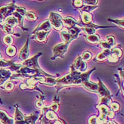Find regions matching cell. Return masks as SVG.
Wrapping results in <instances>:
<instances>
[{"label":"cell","mask_w":124,"mask_h":124,"mask_svg":"<svg viewBox=\"0 0 124 124\" xmlns=\"http://www.w3.org/2000/svg\"><path fill=\"white\" fill-rule=\"evenodd\" d=\"M94 68L92 70H89L87 72H80L75 70L73 66H71V72L70 74L66 75L65 76L61 77L60 79H57L55 86L57 88V92H58L61 89L67 86H84L86 82L89 81V77L90 75L95 70Z\"/></svg>","instance_id":"6da1fadb"},{"label":"cell","mask_w":124,"mask_h":124,"mask_svg":"<svg viewBox=\"0 0 124 124\" xmlns=\"http://www.w3.org/2000/svg\"><path fill=\"white\" fill-rule=\"evenodd\" d=\"M39 116V112L36 111L30 116H24L19 111V108H16L14 123L16 124H33L36 122Z\"/></svg>","instance_id":"7a4b0ae2"},{"label":"cell","mask_w":124,"mask_h":124,"mask_svg":"<svg viewBox=\"0 0 124 124\" xmlns=\"http://www.w3.org/2000/svg\"><path fill=\"white\" fill-rule=\"evenodd\" d=\"M38 75H41V74L37 70L31 69L26 66L21 65V67L16 71V73H14V75L11 76L10 79H24L29 78L31 77Z\"/></svg>","instance_id":"3957f363"},{"label":"cell","mask_w":124,"mask_h":124,"mask_svg":"<svg viewBox=\"0 0 124 124\" xmlns=\"http://www.w3.org/2000/svg\"><path fill=\"white\" fill-rule=\"evenodd\" d=\"M41 55H42V53H38L37 55H36L35 56H33V57L30 58V59H26V60L23 61L22 65L26 66V67H29V68H31V69H33V70H36L38 71L41 75H44V76L55 77L53 76V75H49V74L46 73V72L43 71V70L40 69V66H39V65H38V57H40Z\"/></svg>","instance_id":"277c9868"},{"label":"cell","mask_w":124,"mask_h":124,"mask_svg":"<svg viewBox=\"0 0 124 124\" xmlns=\"http://www.w3.org/2000/svg\"><path fill=\"white\" fill-rule=\"evenodd\" d=\"M48 20L53 28H54L57 31H60L63 29L64 25L62 22V18L60 15L54 12H50Z\"/></svg>","instance_id":"5b68a950"},{"label":"cell","mask_w":124,"mask_h":124,"mask_svg":"<svg viewBox=\"0 0 124 124\" xmlns=\"http://www.w3.org/2000/svg\"><path fill=\"white\" fill-rule=\"evenodd\" d=\"M69 46V44L67 43H59L56 45L54 48H53V57L51 58V60H55L57 57L63 58L64 55L67 53V48Z\"/></svg>","instance_id":"8992f818"},{"label":"cell","mask_w":124,"mask_h":124,"mask_svg":"<svg viewBox=\"0 0 124 124\" xmlns=\"http://www.w3.org/2000/svg\"><path fill=\"white\" fill-rule=\"evenodd\" d=\"M15 9H16V6L14 5V1H12L11 3H10L7 5L1 7H0V16L4 21L6 18L12 15L13 12L15 11Z\"/></svg>","instance_id":"52a82bcc"},{"label":"cell","mask_w":124,"mask_h":124,"mask_svg":"<svg viewBox=\"0 0 124 124\" xmlns=\"http://www.w3.org/2000/svg\"><path fill=\"white\" fill-rule=\"evenodd\" d=\"M77 25L79 26H82L83 28H82V31H84L85 33L86 36L87 35H91V34H94L95 33L96 30L98 29H103V28H111V26H96L94 25L92 23H77Z\"/></svg>","instance_id":"ba28073f"},{"label":"cell","mask_w":124,"mask_h":124,"mask_svg":"<svg viewBox=\"0 0 124 124\" xmlns=\"http://www.w3.org/2000/svg\"><path fill=\"white\" fill-rule=\"evenodd\" d=\"M72 66L75 70L80 72H84L87 67L86 61H85L81 56L77 57L76 60L74 61Z\"/></svg>","instance_id":"9c48e42d"},{"label":"cell","mask_w":124,"mask_h":124,"mask_svg":"<svg viewBox=\"0 0 124 124\" xmlns=\"http://www.w3.org/2000/svg\"><path fill=\"white\" fill-rule=\"evenodd\" d=\"M21 67V65H16L14 62V61L9 60L7 61L4 60H0V69L1 68H9L11 71H16Z\"/></svg>","instance_id":"30bf717a"},{"label":"cell","mask_w":124,"mask_h":124,"mask_svg":"<svg viewBox=\"0 0 124 124\" xmlns=\"http://www.w3.org/2000/svg\"><path fill=\"white\" fill-rule=\"evenodd\" d=\"M98 92L97 94H99V97H108L111 98V93L108 91V89L105 86V85L101 82L100 79H99V83H98Z\"/></svg>","instance_id":"8fae6325"},{"label":"cell","mask_w":124,"mask_h":124,"mask_svg":"<svg viewBox=\"0 0 124 124\" xmlns=\"http://www.w3.org/2000/svg\"><path fill=\"white\" fill-rule=\"evenodd\" d=\"M12 73L10 70L1 68L0 69V86L4 85V83L9 79Z\"/></svg>","instance_id":"7c38bea8"},{"label":"cell","mask_w":124,"mask_h":124,"mask_svg":"<svg viewBox=\"0 0 124 124\" xmlns=\"http://www.w3.org/2000/svg\"><path fill=\"white\" fill-rule=\"evenodd\" d=\"M50 32V31H38L33 33V34L35 33V35H33V38H35L36 40H38V42H44L46 40V38L48 37V34H49Z\"/></svg>","instance_id":"4fadbf2b"},{"label":"cell","mask_w":124,"mask_h":124,"mask_svg":"<svg viewBox=\"0 0 124 124\" xmlns=\"http://www.w3.org/2000/svg\"><path fill=\"white\" fill-rule=\"evenodd\" d=\"M29 38H27L26 43L24 45V46L22 48V49L20 50V53H19V58L21 60H26V59H28L29 56Z\"/></svg>","instance_id":"5bb4252c"},{"label":"cell","mask_w":124,"mask_h":124,"mask_svg":"<svg viewBox=\"0 0 124 124\" xmlns=\"http://www.w3.org/2000/svg\"><path fill=\"white\" fill-rule=\"evenodd\" d=\"M14 123L13 118L9 116L6 111L0 109V124H12Z\"/></svg>","instance_id":"9a60e30c"},{"label":"cell","mask_w":124,"mask_h":124,"mask_svg":"<svg viewBox=\"0 0 124 124\" xmlns=\"http://www.w3.org/2000/svg\"><path fill=\"white\" fill-rule=\"evenodd\" d=\"M62 22H63V25H65L67 29L73 28L77 25V22L74 19H72V17H70V16L63 18Z\"/></svg>","instance_id":"2e32d148"},{"label":"cell","mask_w":124,"mask_h":124,"mask_svg":"<svg viewBox=\"0 0 124 124\" xmlns=\"http://www.w3.org/2000/svg\"><path fill=\"white\" fill-rule=\"evenodd\" d=\"M51 29H52V26H51V24H50L49 20H46V21H43L42 23H40L33 33L38 31H50Z\"/></svg>","instance_id":"e0dca14e"},{"label":"cell","mask_w":124,"mask_h":124,"mask_svg":"<svg viewBox=\"0 0 124 124\" xmlns=\"http://www.w3.org/2000/svg\"><path fill=\"white\" fill-rule=\"evenodd\" d=\"M4 21L5 24L11 27H13V28L16 27L18 25V23H19L17 19L15 16H14L13 15L12 16L11 15L9 16H8L7 18H6V19Z\"/></svg>","instance_id":"ac0fdd59"},{"label":"cell","mask_w":124,"mask_h":124,"mask_svg":"<svg viewBox=\"0 0 124 124\" xmlns=\"http://www.w3.org/2000/svg\"><path fill=\"white\" fill-rule=\"evenodd\" d=\"M60 35H61V37L62 38V40H64V42L65 43H67L68 44H70L72 40H74L73 38L72 37V36L70 35V33L68 32L67 30L61 31Z\"/></svg>","instance_id":"d6986e66"},{"label":"cell","mask_w":124,"mask_h":124,"mask_svg":"<svg viewBox=\"0 0 124 124\" xmlns=\"http://www.w3.org/2000/svg\"><path fill=\"white\" fill-rule=\"evenodd\" d=\"M111 54V50L109 49H105L104 51L99 53L96 57V60H98V61H103V60H105L106 59H107L108 56L110 55Z\"/></svg>","instance_id":"ffe728a7"},{"label":"cell","mask_w":124,"mask_h":124,"mask_svg":"<svg viewBox=\"0 0 124 124\" xmlns=\"http://www.w3.org/2000/svg\"><path fill=\"white\" fill-rule=\"evenodd\" d=\"M81 17L83 23H89L92 21V15L89 12L83 11L81 13Z\"/></svg>","instance_id":"44dd1931"},{"label":"cell","mask_w":124,"mask_h":124,"mask_svg":"<svg viewBox=\"0 0 124 124\" xmlns=\"http://www.w3.org/2000/svg\"><path fill=\"white\" fill-rule=\"evenodd\" d=\"M86 40L92 44L98 43L100 41V37L97 34H91V35H87L86 37Z\"/></svg>","instance_id":"7402d4cb"},{"label":"cell","mask_w":124,"mask_h":124,"mask_svg":"<svg viewBox=\"0 0 124 124\" xmlns=\"http://www.w3.org/2000/svg\"><path fill=\"white\" fill-rule=\"evenodd\" d=\"M68 32L70 33V35L72 36V37L73 38L74 40H75L77 38L78 36H79V33L82 31V29H79V28H77V26H75L73 28H71V29H68Z\"/></svg>","instance_id":"603a6c76"},{"label":"cell","mask_w":124,"mask_h":124,"mask_svg":"<svg viewBox=\"0 0 124 124\" xmlns=\"http://www.w3.org/2000/svg\"><path fill=\"white\" fill-rule=\"evenodd\" d=\"M12 15L14 16H15L17 20H18V25H19V26L22 29L23 31H27V29H26L23 26V16H22L21 14H19L18 12H16V11H14V12H13V14H12Z\"/></svg>","instance_id":"cb8c5ba5"},{"label":"cell","mask_w":124,"mask_h":124,"mask_svg":"<svg viewBox=\"0 0 124 124\" xmlns=\"http://www.w3.org/2000/svg\"><path fill=\"white\" fill-rule=\"evenodd\" d=\"M0 27L1 28V30L5 33H7V35H12L14 33V28L13 27H11V26L7 25V24H5V23L0 24Z\"/></svg>","instance_id":"d4e9b609"},{"label":"cell","mask_w":124,"mask_h":124,"mask_svg":"<svg viewBox=\"0 0 124 124\" xmlns=\"http://www.w3.org/2000/svg\"><path fill=\"white\" fill-rule=\"evenodd\" d=\"M6 53L9 57H14L16 54V48L14 46H12L11 45L9 46V47L6 50Z\"/></svg>","instance_id":"484cf974"},{"label":"cell","mask_w":124,"mask_h":124,"mask_svg":"<svg viewBox=\"0 0 124 124\" xmlns=\"http://www.w3.org/2000/svg\"><path fill=\"white\" fill-rule=\"evenodd\" d=\"M111 55L119 59L122 55V50L119 48H114L111 50Z\"/></svg>","instance_id":"4316f807"},{"label":"cell","mask_w":124,"mask_h":124,"mask_svg":"<svg viewBox=\"0 0 124 124\" xmlns=\"http://www.w3.org/2000/svg\"><path fill=\"white\" fill-rule=\"evenodd\" d=\"M3 42L7 46H11L13 43V38L10 35H7L3 38Z\"/></svg>","instance_id":"83f0119b"},{"label":"cell","mask_w":124,"mask_h":124,"mask_svg":"<svg viewBox=\"0 0 124 124\" xmlns=\"http://www.w3.org/2000/svg\"><path fill=\"white\" fill-rule=\"evenodd\" d=\"M25 17L30 21H36L37 20V16L32 11H26L25 14Z\"/></svg>","instance_id":"f1b7e54d"},{"label":"cell","mask_w":124,"mask_h":124,"mask_svg":"<svg viewBox=\"0 0 124 124\" xmlns=\"http://www.w3.org/2000/svg\"><path fill=\"white\" fill-rule=\"evenodd\" d=\"M81 57L82 58L85 60V61H89V60H90L91 59H92V55L90 53V52H89V51H85L83 53H82V55H81Z\"/></svg>","instance_id":"f546056e"},{"label":"cell","mask_w":124,"mask_h":124,"mask_svg":"<svg viewBox=\"0 0 124 124\" xmlns=\"http://www.w3.org/2000/svg\"><path fill=\"white\" fill-rule=\"evenodd\" d=\"M15 11L16 12H18L19 14H21L22 16L25 17V14H26V10L24 7H16V9Z\"/></svg>","instance_id":"4dcf8cb0"},{"label":"cell","mask_w":124,"mask_h":124,"mask_svg":"<svg viewBox=\"0 0 124 124\" xmlns=\"http://www.w3.org/2000/svg\"><path fill=\"white\" fill-rule=\"evenodd\" d=\"M96 8H97L96 6H90V5H86L84 7H82L81 10L83 11H86V12H91L93 10H94Z\"/></svg>","instance_id":"1f68e13d"},{"label":"cell","mask_w":124,"mask_h":124,"mask_svg":"<svg viewBox=\"0 0 124 124\" xmlns=\"http://www.w3.org/2000/svg\"><path fill=\"white\" fill-rule=\"evenodd\" d=\"M106 41L112 47V46H114L115 44H116V40H115L114 37L111 36H107L106 38Z\"/></svg>","instance_id":"d6a6232c"},{"label":"cell","mask_w":124,"mask_h":124,"mask_svg":"<svg viewBox=\"0 0 124 124\" xmlns=\"http://www.w3.org/2000/svg\"><path fill=\"white\" fill-rule=\"evenodd\" d=\"M5 85H4V89L6 90V91H11V90H13V89H14V84L12 83V82H6L5 83H4Z\"/></svg>","instance_id":"836d02e7"},{"label":"cell","mask_w":124,"mask_h":124,"mask_svg":"<svg viewBox=\"0 0 124 124\" xmlns=\"http://www.w3.org/2000/svg\"><path fill=\"white\" fill-rule=\"evenodd\" d=\"M82 2L85 5L96 6L98 4V0H82Z\"/></svg>","instance_id":"e575fe53"},{"label":"cell","mask_w":124,"mask_h":124,"mask_svg":"<svg viewBox=\"0 0 124 124\" xmlns=\"http://www.w3.org/2000/svg\"><path fill=\"white\" fill-rule=\"evenodd\" d=\"M99 46L101 48H104V50L105 49H111V46L106 41V40H104V41H99Z\"/></svg>","instance_id":"d590c367"},{"label":"cell","mask_w":124,"mask_h":124,"mask_svg":"<svg viewBox=\"0 0 124 124\" xmlns=\"http://www.w3.org/2000/svg\"><path fill=\"white\" fill-rule=\"evenodd\" d=\"M108 21H111L113 23H115L116 24H117L118 26H121V28H124V19H115V20H112V19H108Z\"/></svg>","instance_id":"8d00e7d4"},{"label":"cell","mask_w":124,"mask_h":124,"mask_svg":"<svg viewBox=\"0 0 124 124\" xmlns=\"http://www.w3.org/2000/svg\"><path fill=\"white\" fill-rule=\"evenodd\" d=\"M109 105H110V107H111V109L113 110L114 111H117L120 108V106L116 102H111V103H110Z\"/></svg>","instance_id":"74e56055"},{"label":"cell","mask_w":124,"mask_h":124,"mask_svg":"<svg viewBox=\"0 0 124 124\" xmlns=\"http://www.w3.org/2000/svg\"><path fill=\"white\" fill-rule=\"evenodd\" d=\"M49 109H50V110H52V111H58V108H59V105L57 104V103H55V104H53V105H51L50 106H49L48 107Z\"/></svg>","instance_id":"f35d334b"},{"label":"cell","mask_w":124,"mask_h":124,"mask_svg":"<svg viewBox=\"0 0 124 124\" xmlns=\"http://www.w3.org/2000/svg\"><path fill=\"white\" fill-rule=\"evenodd\" d=\"M74 4H75V6L77 7H82V5H83L82 0H75Z\"/></svg>","instance_id":"ab89813d"},{"label":"cell","mask_w":124,"mask_h":124,"mask_svg":"<svg viewBox=\"0 0 124 124\" xmlns=\"http://www.w3.org/2000/svg\"><path fill=\"white\" fill-rule=\"evenodd\" d=\"M106 116L107 117L110 118H113L114 117V111L113 110H111V108L108 111L107 114H106Z\"/></svg>","instance_id":"60d3db41"},{"label":"cell","mask_w":124,"mask_h":124,"mask_svg":"<svg viewBox=\"0 0 124 124\" xmlns=\"http://www.w3.org/2000/svg\"><path fill=\"white\" fill-rule=\"evenodd\" d=\"M96 121H97V116H93L89 119V124H96Z\"/></svg>","instance_id":"b9f144b4"},{"label":"cell","mask_w":124,"mask_h":124,"mask_svg":"<svg viewBox=\"0 0 124 124\" xmlns=\"http://www.w3.org/2000/svg\"><path fill=\"white\" fill-rule=\"evenodd\" d=\"M36 107L38 108H42L43 107V103L41 101H38L36 103Z\"/></svg>","instance_id":"7bdbcfd3"},{"label":"cell","mask_w":124,"mask_h":124,"mask_svg":"<svg viewBox=\"0 0 124 124\" xmlns=\"http://www.w3.org/2000/svg\"><path fill=\"white\" fill-rule=\"evenodd\" d=\"M0 103H1V104H3V103H2V100H1V97H0Z\"/></svg>","instance_id":"ee69618b"},{"label":"cell","mask_w":124,"mask_h":124,"mask_svg":"<svg viewBox=\"0 0 124 124\" xmlns=\"http://www.w3.org/2000/svg\"><path fill=\"white\" fill-rule=\"evenodd\" d=\"M1 57H2V56H1V53H0V60H1Z\"/></svg>","instance_id":"f6af8a7d"},{"label":"cell","mask_w":124,"mask_h":124,"mask_svg":"<svg viewBox=\"0 0 124 124\" xmlns=\"http://www.w3.org/2000/svg\"><path fill=\"white\" fill-rule=\"evenodd\" d=\"M40 1H43V0H40Z\"/></svg>","instance_id":"bcb514c9"}]
</instances>
